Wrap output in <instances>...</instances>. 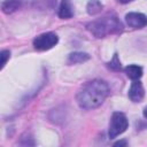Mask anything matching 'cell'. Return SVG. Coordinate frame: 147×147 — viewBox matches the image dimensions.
<instances>
[{
  "instance_id": "obj_2",
  "label": "cell",
  "mask_w": 147,
  "mask_h": 147,
  "mask_svg": "<svg viewBox=\"0 0 147 147\" xmlns=\"http://www.w3.org/2000/svg\"><path fill=\"white\" fill-rule=\"evenodd\" d=\"M86 28L95 38H105L109 34L119 33L123 30L121 21L114 14H109L102 18L90 22Z\"/></svg>"
},
{
  "instance_id": "obj_11",
  "label": "cell",
  "mask_w": 147,
  "mask_h": 147,
  "mask_svg": "<svg viewBox=\"0 0 147 147\" xmlns=\"http://www.w3.org/2000/svg\"><path fill=\"white\" fill-rule=\"evenodd\" d=\"M103 8V5L99 1V0H90L87 2V6H86V10L90 15H95V14H99Z\"/></svg>"
},
{
  "instance_id": "obj_7",
  "label": "cell",
  "mask_w": 147,
  "mask_h": 147,
  "mask_svg": "<svg viewBox=\"0 0 147 147\" xmlns=\"http://www.w3.org/2000/svg\"><path fill=\"white\" fill-rule=\"evenodd\" d=\"M74 15V10H72V6H71V1L70 0H62L59 7V17L63 18V20H68L71 18Z\"/></svg>"
},
{
  "instance_id": "obj_5",
  "label": "cell",
  "mask_w": 147,
  "mask_h": 147,
  "mask_svg": "<svg viewBox=\"0 0 147 147\" xmlns=\"http://www.w3.org/2000/svg\"><path fill=\"white\" fill-rule=\"evenodd\" d=\"M126 24L133 29H141L147 25V16L142 13L132 11L125 15Z\"/></svg>"
},
{
  "instance_id": "obj_16",
  "label": "cell",
  "mask_w": 147,
  "mask_h": 147,
  "mask_svg": "<svg viewBox=\"0 0 147 147\" xmlns=\"http://www.w3.org/2000/svg\"><path fill=\"white\" fill-rule=\"evenodd\" d=\"M144 116L147 118V106L145 107V109H144Z\"/></svg>"
},
{
  "instance_id": "obj_8",
  "label": "cell",
  "mask_w": 147,
  "mask_h": 147,
  "mask_svg": "<svg viewBox=\"0 0 147 147\" xmlns=\"http://www.w3.org/2000/svg\"><path fill=\"white\" fill-rule=\"evenodd\" d=\"M21 0H3L1 3V10L5 14H11L21 8Z\"/></svg>"
},
{
  "instance_id": "obj_15",
  "label": "cell",
  "mask_w": 147,
  "mask_h": 147,
  "mask_svg": "<svg viewBox=\"0 0 147 147\" xmlns=\"http://www.w3.org/2000/svg\"><path fill=\"white\" fill-rule=\"evenodd\" d=\"M131 1H133V0H118V2H121V3H129Z\"/></svg>"
},
{
  "instance_id": "obj_3",
  "label": "cell",
  "mask_w": 147,
  "mask_h": 147,
  "mask_svg": "<svg viewBox=\"0 0 147 147\" xmlns=\"http://www.w3.org/2000/svg\"><path fill=\"white\" fill-rule=\"evenodd\" d=\"M127 126H129V121L126 116L119 111L114 113L111 116L110 123H109V132H108L109 138L114 139L117 136L122 134L127 129Z\"/></svg>"
},
{
  "instance_id": "obj_14",
  "label": "cell",
  "mask_w": 147,
  "mask_h": 147,
  "mask_svg": "<svg viewBox=\"0 0 147 147\" xmlns=\"http://www.w3.org/2000/svg\"><path fill=\"white\" fill-rule=\"evenodd\" d=\"M126 145H127V142L125 140H121V141H117L114 146H126Z\"/></svg>"
},
{
  "instance_id": "obj_13",
  "label": "cell",
  "mask_w": 147,
  "mask_h": 147,
  "mask_svg": "<svg viewBox=\"0 0 147 147\" xmlns=\"http://www.w3.org/2000/svg\"><path fill=\"white\" fill-rule=\"evenodd\" d=\"M0 57H1V69H2V68L6 65L7 60L10 57V52L7 51V49L1 51V53H0Z\"/></svg>"
},
{
  "instance_id": "obj_9",
  "label": "cell",
  "mask_w": 147,
  "mask_h": 147,
  "mask_svg": "<svg viewBox=\"0 0 147 147\" xmlns=\"http://www.w3.org/2000/svg\"><path fill=\"white\" fill-rule=\"evenodd\" d=\"M126 76L132 80H139L142 76V68L137 64H130L124 69Z\"/></svg>"
},
{
  "instance_id": "obj_6",
  "label": "cell",
  "mask_w": 147,
  "mask_h": 147,
  "mask_svg": "<svg viewBox=\"0 0 147 147\" xmlns=\"http://www.w3.org/2000/svg\"><path fill=\"white\" fill-rule=\"evenodd\" d=\"M144 95H145V90H144L142 84L139 80H134L131 84L130 90H129L130 100L133 102H140L144 99Z\"/></svg>"
},
{
  "instance_id": "obj_10",
  "label": "cell",
  "mask_w": 147,
  "mask_h": 147,
  "mask_svg": "<svg viewBox=\"0 0 147 147\" xmlns=\"http://www.w3.org/2000/svg\"><path fill=\"white\" fill-rule=\"evenodd\" d=\"M90 60V55L84 52H74L69 54L68 56V63L69 64H77V63H83Z\"/></svg>"
},
{
  "instance_id": "obj_12",
  "label": "cell",
  "mask_w": 147,
  "mask_h": 147,
  "mask_svg": "<svg viewBox=\"0 0 147 147\" xmlns=\"http://www.w3.org/2000/svg\"><path fill=\"white\" fill-rule=\"evenodd\" d=\"M107 65H108V68H109V69H111V70H114V71H119V70H121L122 65H121V61H119V59H118L117 54H115V55H114V57L111 59V61H110V62H108V63H107Z\"/></svg>"
},
{
  "instance_id": "obj_4",
  "label": "cell",
  "mask_w": 147,
  "mask_h": 147,
  "mask_svg": "<svg viewBox=\"0 0 147 147\" xmlns=\"http://www.w3.org/2000/svg\"><path fill=\"white\" fill-rule=\"evenodd\" d=\"M59 42V37L54 32H45L33 39V46L38 51H47Z\"/></svg>"
},
{
  "instance_id": "obj_1",
  "label": "cell",
  "mask_w": 147,
  "mask_h": 147,
  "mask_svg": "<svg viewBox=\"0 0 147 147\" xmlns=\"http://www.w3.org/2000/svg\"><path fill=\"white\" fill-rule=\"evenodd\" d=\"M109 94V86L101 79L88 82L76 96L77 103L83 109H94L102 105Z\"/></svg>"
}]
</instances>
